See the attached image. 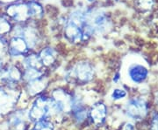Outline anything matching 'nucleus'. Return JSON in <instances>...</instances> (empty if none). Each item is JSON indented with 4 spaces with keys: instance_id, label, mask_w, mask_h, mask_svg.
I'll return each instance as SVG.
<instances>
[{
    "instance_id": "obj_18",
    "label": "nucleus",
    "mask_w": 158,
    "mask_h": 130,
    "mask_svg": "<svg viewBox=\"0 0 158 130\" xmlns=\"http://www.w3.org/2000/svg\"><path fill=\"white\" fill-rule=\"evenodd\" d=\"M140 1V7H141L143 10L145 9H149L153 6L152 0H139Z\"/></svg>"
},
{
    "instance_id": "obj_5",
    "label": "nucleus",
    "mask_w": 158,
    "mask_h": 130,
    "mask_svg": "<svg viewBox=\"0 0 158 130\" xmlns=\"http://www.w3.org/2000/svg\"><path fill=\"white\" fill-rule=\"evenodd\" d=\"M23 71L16 66H6L0 67V84L8 87H14L22 79Z\"/></svg>"
},
{
    "instance_id": "obj_20",
    "label": "nucleus",
    "mask_w": 158,
    "mask_h": 130,
    "mask_svg": "<svg viewBox=\"0 0 158 130\" xmlns=\"http://www.w3.org/2000/svg\"><path fill=\"white\" fill-rule=\"evenodd\" d=\"M156 103L158 104V94H157V96H156Z\"/></svg>"
},
{
    "instance_id": "obj_9",
    "label": "nucleus",
    "mask_w": 158,
    "mask_h": 130,
    "mask_svg": "<svg viewBox=\"0 0 158 130\" xmlns=\"http://www.w3.org/2000/svg\"><path fill=\"white\" fill-rule=\"evenodd\" d=\"M16 103V99L9 91L0 87V114L7 113Z\"/></svg>"
},
{
    "instance_id": "obj_19",
    "label": "nucleus",
    "mask_w": 158,
    "mask_h": 130,
    "mask_svg": "<svg viewBox=\"0 0 158 130\" xmlns=\"http://www.w3.org/2000/svg\"><path fill=\"white\" fill-rule=\"evenodd\" d=\"M124 130H135V126L132 124V123H126L125 124V127H124Z\"/></svg>"
},
{
    "instance_id": "obj_10",
    "label": "nucleus",
    "mask_w": 158,
    "mask_h": 130,
    "mask_svg": "<svg viewBox=\"0 0 158 130\" xmlns=\"http://www.w3.org/2000/svg\"><path fill=\"white\" fill-rule=\"evenodd\" d=\"M48 86V80L45 75L38 79L27 82V90L31 96H38L45 90Z\"/></svg>"
},
{
    "instance_id": "obj_1",
    "label": "nucleus",
    "mask_w": 158,
    "mask_h": 130,
    "mask_svg": "<svg viewBox=\"0 0 158 130\" xmlns=\"http://www.w3.org/2000/svg\"><path fill=\"white\" fill-rule=\"evenodd\" d=\"M52 115H54V112L50 96L44 94L36 96L27 113L29 120L34 123L41 120H51Z\"/></svg>"
},
{
    "instance_id": "obj_3",
    "label": "nucleus",
    "mask_w": 158,
    "mask_h": 130,
    "mask_svg": "<svg viewBox=\"0 0 158 130\" xmlns=\"http://www.w3.org/2000/svg\"><path fill=\"white\" fill-rule=\"evenodd\" d=\"M125 114L133 120L139 121L143 120L148 113V102L139 97L130 99L124 107Z\"/></svg>"
},
{
    "instance_id": "obj_17",
    "label": "nucleus",
    "mask_w": 158,
    "mask_h": 130,
    "mask_svg": "<svg viewBox=\"0 0 158 130\" xmlns=\"http://www.w3.org/2000/svg\"><path fill=\"white\" fill-rule=\"evenodd\" d=\"M150 130H158V112L153 113L149 122Z\"/></svg>"
},
{
    "instance_id": "obj_4",
    "label": "nucleus",
    "mask_w": 158,
    "mask_h": 130,
    "mask_svg": "<svg viewBox=\"0 0 158 130\" xmlns=\"http://www.w3.org/2000/svg\"><path fill=\"white\" fill-rule=\"evenodd\" d=\"M6 14L11 19V21L18 24H26L31 19L27 0L19 1L11 4L6 8Z\"/></svg>"
},
{
    "instance_id": "obj_7",
    "label": "nucleus",
    "mask_w": 158,
    "mask_h": 130,
    "mask_svg": "<svg viewBox=\"0 0 158 130\" xmlns=\"http://www.w3.org/2000/svg\"><path fill=\"white\" fill-rule=\"evenodd\" d=\"M30 52L27 43L22 37L19 36H12L9 40L8 47H7V54L11 58H19V57L27 56Z\"/></svg>"
},
{
    "instance_id": "obj_14",
    "label": "nucleus",
    "mask_w": 158,
    "mask_h": 130,
    "mask_svg": "<svg viewBox=\"0 0 158 130\" xmlns=\"http://www.w3.org/2000/svg\"><path fill=\"white\" fill-rule=\"evenodd\" d=\"M11 126L15 130H24V126H25V120H24V115L22 113H13L10 120Z\"/></svg>"
},
{
    "instance_id": "obj_11",
    "label": "nucleus",
    "mask_w": 158,
    "mask_h": 130,
    "mask_svg": "<svg viewBox=\"0 0 158 130\" xmlns=\"http://www.w3.org/2000/svg\"><path fill=\"white\" fill-rule=\"evenodd\" d=\"M23 65L25 68H34L37 70H43L45 68L39 54L30 53V52L27 56L24 57Z\"/></svg>"
},
{
    "instance_id": "obj_6",
    "label": "nucleus",
    "mask_w": 158,
    "mask_h": 130,
    "mask_svg": "<svg viewBox=\"0 0 158 130\" xmlns=\"http://www.w3.org/2000/svg\"><path fill=\"white\" fill-rule=\"evenodd\" d=\"M108 108L106 103L97 101L89 108V120L96 128H100L107 120Z\"/></svg>"
},
{
    "instance_id": "obj_16",
    "label": "nucleus",
    "mask_w": 158,
    "mask_h": 130,
    "mask_svg": "<svg viewBox=\"0 0 158 130\" xmlns=\"http://www.w3.org/2000/svg\"><path fill=\"white\" fill-rule=\"evenodd\" d=\"M127 95V93L125 89L122 88H114L112 93H111V99L113 101H120V100H123Z\"/></svg>"
},
{
    "instance_id": "obj_12",
    "label": "nucleus",
    "mask_w": 158,
    "mask_h": 130,
    "mask_svg": "<svg viewBox=\"0 0 158 130\" xmlns=\"http://www.w3.org/2000/svg\"><path fill=\"white\" fill-rule=\"evenodd\" d=\"M40 57L41 59V61L43 63L44 67H48L52 65H54L56 61V52L54 49L47 47L43 48L40 52Z\"/></svg>"
},
{
    "instance_id": "obj_8",
    "label": "nucleus",
    "mask_w": 158,
    "mask_h": 130,
    "mask_svg": "<svg viewBox=\"0 0 158 130\" xmlns=\"http://www.w3.org/2000/svg\"><path fill=\"white\" fill-rule=\"evenodd\" d=\"M148 71L144 66L140 64H134L128 68V77L132 82L141 84L147 79Z\"/></svg>"
},
{
    "instance_id": "obj_2",
    "label": "nucleus",
    "mask_w": 158,
    "mask_h": 130,
    "mask_svg": "<svg viewBox=\"0 0 158 130\" xmlns=\"http://www.w3.org/2000/svg\"><path fill=\"white\" fill-rule=\"evenodd\" d=\"M95 76V70L92 65L88 62H79L72 67L67 73L68 81L77 84H87L90 82Z\"/></svg>"
},
{
    "instance_id": "obj_15",
    "label": "nucleus",
    "mask_w": 158,
    "mask_h": 130,
    "mask_svg": "<svg viewBox=\"0 0 158 130\" xmlns=\"http://www.w3.org/2000/svg\"><path fill=\"white\" fill-rule=\"evenodd\" d=\"M31 130H55V124L50 119H45L34 122Z\"/></svg>"
},
{
    "instance_id": "obj_13",
    "label": "nucleus",
    "mask_w": 158,
    "mask_h": 130,
    "mask_svg": "<svg viewBox=\"0 0 158 130\" xmlns=\"http://www.w3.org/2000/svg\"><path fill=\"white\" fill-rule=\"evenodd\" d=\"M11 19L5 13L0 14V35L6 36L7 34L11 33L12 30Z\"/></svg>"
}]
</instances>
